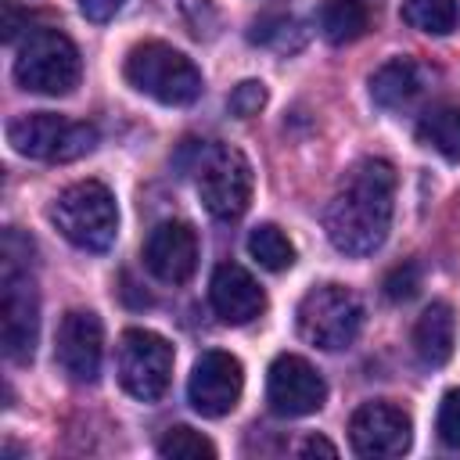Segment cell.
<instances>
[{"label": "cell", "mask_w": 460, "mask_h": 460, "mask_svg": "<svg viewBox=\"0 0 460 460\" xmlns=\"http://www.w3.org/2000/svg\"><path fill=\"white\" fill-rule=\"evenodd\" d=\"M298 453H302V456H316V453H320V456H338V449H334L327 438H316V435L305 438V442L298 446Z\"/></svg>", "instance_id": "cell-29"}, {"label": "cell", "mask_w": 460, "mask_h": 460, "mask_svg": "<svg viewBox=\"0 0 460 460\" xmlns=\"http://www.w3.org/2000/svg\"><path fill=\"white\" fill-rule=\"evenodd\" d=\"M47 216L58 226V234L83 252H108L115 244L119 208H115V194L101 180H79L65 187L50 201Z\"/></svg>", "instance_id": "cell-3"}, {"label": "cell", "mask_w": 460, "mask_h": 460, "mask_svg": "<svg viewBox=\"0 0 460 460\" xmlns=\"http://www.w3.org/2000/svg\"><path fill=\"white\" fill-rule=\"evenodd\" d=\"M126 0H79V11L90 18V22H108L122 11Z\"/></svg>", "instance_id": "cell-28"}, {"label": "cell", "mask_w": 460, "mask_h": 460, "mask_svg": "<svg viewBox=\"0 0 460 460\" xmlns=\"http://www.w3.org/2000/svg\"><path fill=\"white\" fill-rule=\"evenodd\" d=\"M410 413L385 399L363 402L349 420V442L359 456H402L410 449Z\"/></svg>", "instance_id": "cell-13"}, {"label": "cell", "mask_w": 460, "mask_h": 460, "mask_svg": "<svg viewBox=\"0 0 460 460\" xmlns=\"http://www.w3.org/2000/svg\"><path fill=\"white\" fill-rule=\"evenodd\" d=\"M248 255L270 270V273H284L291 262H295V244L288 241V234L273 223H259L252 234H248Z\"/></svg>", "instance_id": "cell-21"}, {"label": "cell", "mask_w": 460, "mask_h": 460, "mask_svg": "<svg viewBox=\"0 0 460 460\" xmlns=\"http://www.w3.org/2000/svg\"><path fill=\"white\" fill-rule=\"evenodd\" d=\"M252 43H259V47H273V50H295V47H302V25L291 18V14H266V18H259L255 25H252Z\"/></svg>", "instance_id": "cell-22"}, {"label": "cell", "mask_w": 460, "mask_h": 460, "mask_svg": "<svg viewBox=\"0 0 460 460\" xmlns=\"http://www.w3.org/2000/svg\"><path fill=\"white\" fill-rule=\"evenodd\" d=\"M435 431L446 446L460 449V388H449L438 402V417H435Z\"/></svg>", "instance_id": "cell-24"}, {"label": "cell", "mask_w": 460, "mask_h": 460, "mask_svg": "<svg viewBox=\"0 0 460 460\" xmlns=\"http://www.w3.org/2000/svg\"><path fill=\"white\" fill-rule=\"evenodd\" d=\"M402 22L428 32V36H449L460 22L456 0H402Z\"/></svg>", "instance_id": "cell-20"}, {"label": "cell", "mask_w": 460, "mask_h": 460, "mask_svg": "<svg viewBox=\"0 0 460 460\" xmlns=\"http://www.w3.org/2000/svg\"><path fill=\"white\" fill-rule=\"evenodd\" d=\"M370 29V7L363 0H323L320 7V32L327 43L341 47L359 40Z\"/></svg>", "instance_id": "cell-18"}, {"label": "cell", "mask_w": 460, "mask_h": 460, "mask_svg": "<svg viewBox=\"0 0 460 460\" xmlns=\"http://www.w3.org/2000/svg\"><path fill=\"white\" fill-rule=\"evenodd\" d=\"M158 453L162 456H172V460H201V456L212 460L216 456V446L201 431H194L187 424H176V428H169L158 438Z\"/></svg>", "instance_id": "cell-23"}, {"label": "cell", "mask_w": 460, "mask_h": 460, "mask_svg": "<svg viewBox=\"0 0 460 460\" xmlns=\"http://www.w3.org/2000/svg\"><path fill=\"white\" fill-rule=\"evenodd\" d=\"M54 359L58 367L79 381V385H93L101 377V359H104V327L101 316L90 309H68L58 323V338H54Z\"/></svg>", "instance_id": "cell-12"}, {"label": "cell", "mask_w": 460, "mask_h": 460, "mask_svg": "<svg viewBox=\"0 0 460 460\" xmlns=\"http://www.w3.org/2000/svg\"><path fill=\"white\" fill-rule=\"evenodd\" d=\"M395 208V169L385 158L356 162L334 190L323 230L341 255H370L385 244Z\"/></svg>", "instance_id": "cell-1"}, {"label": "cell", "mask_w": 460, "mask_h": 460, "mask_svg": "<svg viewBox=\"0 0 460 460\" xmlns=\"http://www.w3.org/2000/svg\"><path fill=\"white\" fill-rule=\"evenodd\" d=\"M122 75L137 93H144L158 104L180 108V104H194L201 97L198 65L162 40H144V43L129 47V54L122 61Z\"/></svg>", "instance_id": "cell-2"}, {"label": "cell", "mask_w": 460, "mask_h": 460, "mask_svg": "<svg viewBox=\"0 0 460 460\" xmlns=\"http://www.w3.org/2000/svg\"><path fill=\"white\" fill-rule=\"evenodd\" d=\"M323 399H327V385L309 359H302L295 352H280L270 363L266 402L277 417H309L323 406Z\"/></svg>", "instance_id": "cell-10"}, {"label": "cell", "mask_w": 460, "mask_h": 460, "mask_svg": "<svg viewBox=\"0 0 460 460\" xmlns=\"http://www.w3.org/2000/svg\"><path fill=\"white\" fill-rule=\"evenodd\" d=\"M244 392V367L237 356L223 349H208L198 356L190 381H187V399L201 417H226Z\"/></svg>", "instance_id": "cell-11"}, {"label": "cell", "mask_w": 460, "mask_h": 460, "mask_svg": "<svg viewBox=\"0 0 460 460\" xmlns=\"http://www.w3.org/2000/svg\"><path fill=\"white\" fill-rule=\"evenodd\" d=\"M4 270H0V334L4 352L11 363H29L40 338V298L29 270L14 255V248L4 241L0 248Z\"/></svg>", "instance_id": "cell-7"}, {"label": "cell", "mask_w": 460, "mask_h": 460, "mask_svg": "<svg viewBox=\"0 0 460 460\" xmlns=\"http://www.w3.org/2000/svg\"><path fill=\"white\" fill-rule=\"evenodd\" d=\"M172 345L147 327H129L119 338V381L140 402H158L165 395L172 381Z\"/></svg>", "instance_id": "cell-9"}, {"label": "cell", "mask_w": 460, "mask_h": 460, "mask_svg": "<svg viewBox=\"0 0 460 460\" xmlns=\"http://www.w3.org/2000/svg\"><path fill=\"white\" fill-rule=\"evenodd\" d=\"M7 144L36 162H75L97 147V129L54 111H25L7 122Z\"/></svg>", "instance_id": "cell-6"}, {"label": "cell", "mask_w": 460, "mask_h": 460, "mask_svg": "<svg viewBox=\"0 0 460 460\" xmlns=\"http://www.w3.org/2000/svg\"><path fill=\"white\" fill-rule=\"evenodd\" d=\"M180 11H183V18H187V25H190V32L198 40L212 36L216 25H219V14H216L212 0H180Z\"/></svg>", "instance_id": "cell-27"}, {"label": "cell", "mask_w": 460, "mask_h": 460, "mask_svg": "<svg viewBox=\"0 0 460 460\" xmlns=\"http://www.w3.org/2000/svg\"><path fill=\"white\" fill-rule=\"evenodd\" d=\"M208 302L216 309V316L223 323H252L255 316H262L266 309V291L259 288V280L237 266V262H219L212 270V280H208Z\"/></svg>", "instance_id": "cell-15"}, {"label": "cell", "mask_w": 460, "mask_h": 460, "mask_svg": "<svg viewBox=\"0 0 460 460\" xmlns=\"http://www.w3.org/2000/svg\"><path fill=\"white\" fill-rule=\"evenodd\" d=\"M420 68L413 58H392L370 75V101L385 111H402L420 97Z\"/></svg>", "instance_id": "cell-17"}, {"label": "cell", "mask_w": 460, "mask_h": 460, "mask_svg": "<svg viewBox=\"0 0 460 460\" xmlns=\"http://www.w3.org/2000/svg\"><path fill=\"white\" fill-rule=\"evenodd\" d=\"M226 104H230V111H234L237 119H252V115H259L262 104H266V86H262L259 79H244V83L234 86V93H230Z\"/></svg>", "instance_id": "cell-26"}, {"label": "cell", "mask_w": 460, "mask_h": 460, "mask_svg": "<svg viewBox=\"0 0 460 460\" xmlns=\"http://www.w3.org/2000/svg\"><path fill=\"white\" fill-rule=\"evenodd\" d=\"M417 140L431 151H438L449 162H460V108L456 104H442L431 108L420 122H417Z\"/></svg>", "instance_id": "cell-19"}, {"label": "cell", "mask_w": 460, "mask_h": 460, "mask_svg": "<svg viewBox=\"0 0 460 460\" xmlns=\"http://www.w3.org/2000/svg\"><path fill=\"white\" fill-rule=\"evenodd\" d=\"M363 327V302L345 284H320L298 302V334L327 352L349 349Z\"/></svg>", "instance_id": "cell-8"}, {"label": "cell", "mask_w": 460, "mask_h": 460, "mask_svg": "<svg viewBox=\"0 0 460 460\" xmlns=\"http://www.w3.org/2000/svg\"><path fill=\"white\" fill-rule=\"evenodd\" d=\"M14 79L29 93L65 97L83 79V61L75 43L61 29H29L14 58Z\"/></svg>", "instance_id": "cell-5"}, {"label": "cell", "mask_w": 460, "mask_h": 460, "mask_svg": "<svg viewBox=\"0 0 460 460\" xmlns=\"http://www.w3.org/2000/svg\"><path fill=\"white\" fill-rule=\"evenodd\" d=\"M144 266L162 284H187L198 270V234L183 219L158 223L144 241Z\"/></svg>", "instance_id": "cell-14"}, {"label": "cell", "mask_w": 460, "mask_h": 460, "mask_svg": "<svg viewBox=\"0 0 460 460\" xmlns=\"http://www.w3.org/2000/svg\"><path fill=\"white\" fill-rule=\"evenodd\" d=\"M456 345V316L449 302H431L417 323H413V352L424 367H442L449 363Z\"/></svg>", "instance_id": "cell-16"}, {"label": "cell", "mask_w": 460, "mask_h": 460, "mask_svg": "<svg viewBox=\"0 0 460 460\" xmlns=\"http://www.w3.org/2000/svg\"><path fill=\"white\" fill-rule=\"evenodd\" d=\"M190 172L198 176V194L216 219L230 223L248 212L255 180H252V162L244 158V151H237L230 144H205V140L198 144L194 140Z\"/></svg>", "instance_id": "cell-4"}, {"label": "cell", "mask_w": 460, "mask_h": 460, "mask_svg": "<svg viewBox=\"0 0 460 460\" xmlns=\"http://www.w3.org/2000/svg\"><path fill=\"white\" fill-rule=\"evenodd\" d=\"M381 288H385V298H392V302H406V298H413L417 288H420V266H417V262H402V266L388 270Z\"/></svg>", "instance_id": "cell-25"}]
</instances>
